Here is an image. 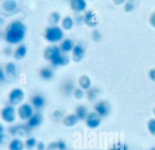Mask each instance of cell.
Here are the masks:
<instances>
[{
  "label": "cell",
  "instance_id": "obj_1",
  "mask_svg": "<svg viewBox=\"0 0 155 150\" xmlns=\"http://www.w3.org/2000/svg\"><path fill=\"white\" fill-rule=\"evenodd\" d=\"M26 34V27L19 20L12 22L7 27L5 32V41L12 44H16L21 42Z\"/></svg>",
  "mask_w": 155,
  "mask_h": 150
},
{
  "label": "cell",
  "instance_id": "obj_2",
  "mask_svg": "<svg viewBox=\"0 0 155 150\" xmlns=\"http://www.w3.org/2000/svg\"><path fill=\"white\" fill-rule=\"evenodd\" d=\"M61 50L58 46L47 47L44 51V57L50 60L51 64L54 66H65L69 63V58L67 56L61 54Z\"/></svg>",
  "mask_w": 155,
  "mask_h": 150
},
{
  "label": "cell",
  "instance_id": "obj_3",
  "mask_svg": "<svg viewBox=\"0 0 155 150\" xmlns=\"http://www.w3.org/2000/svg\"><path fill=\"white\" fill-rule=\"evenodd\" d=\"M63 30L58 26L48 27L45 32V38L50 42H57L64 38Z\"/></svg>",
  "mask_w": 155,
  "mask_h": 150
},
{
  "label": "cell",
  "instance_id": "obj_4",
  "mask_svg": "<svg viewBox=\"0 0 155 150\" xmlns=\"http://www.w3.org/2000/svg\"><path fill=\"white\" fill-rule=\"evenodd\" d=\"M102 122V117L96 111L89 112L86 119L87 126L90 129H95L99 127Z\"/></svg>",
  "mask_w": 155,
  "mask_h": 150
},
{
  "label": "cell",
  "instance_id": "obj_5",
  "mask_svg": "<svg viewBox=\"0 0 155 150\" xmlns=\"http://www.w3.org/2000/svg\"><path fill=\"white\" fill-rule=\"evenodd\" d=\"M1 117L2 119L7 123H11L16 120V111L12 105L5 106L1 111Z\"/></svg>",
  "mask_w": 155,
  "mask_h": 150
},
{
  "label": "cell",
  "instance_id": "obj_6",
  "mask_svg": "<svg viewBox=\"0 0 155 150\" xmlns=\"http://www.w3.org/2000/svg\"><path fill=\"white\" fill-rule=\"evenodd\" d=\"M18 114L21 120H28L34 114L33 107L28 103H24L19 107Z\"/></svg>",
  "mask_w": 155,
  "mask_h": 150
},
{
  "label": "cell",
  "instance_id": "obj_7",
  "mask_svg": "<svg viewBox=\"0 0 155 150\" xmlns=\"http://www.w3.org/2000/svg\"><path fill=\"white\" fill-rule=\"evenodd\" d=\"M24 98V93L21 88H16L12 90L8 96V100L12 105L19 104Z\"/></svg>",
  "mask_w": 155,
  "mask_h": 150
},
{
  "label": "cell",
  "instance_id": "obj_8",
  "mask_svg": "<svg viewBox=\"0 0 155 150\" xmlns=\"http://www.w3.org/2000/svg\"><path fill=\"white\" fill-rule=\"evenodd\" d=\"M95 111L102 117L107 116L110 112V106L105 101H101L95 105Z\"/></svg>",
  "mask_w": 155,
  "mask_h": 150
},
{
  "label": "cell",
  "instance_id": "obj_9",
  "mask_svg": "<svg viewBox=\"0 0 155 150\" xmlns=\"http://www.w3.org/2000/svg\"><path fill=\"white\" fill-rule=\"evenodd\" d=\"M42 117L40 114L39 113L34 114L29 119V120H27V123L26 125L30 129L39 126L42 123Z\"/></svg>",
  "mask_w": 155,
  "mask_h": 150
},
{
  "label": "cell",
  "instance_id": "obj_10",
  "mask_svg": "<svg viewBox=\"0 0 155 150\" xmlns=\"http://www.w3.org/2000/svg\"><path fill=\"white\" fill-rule=\"evenodd\" d=\"M84 22L89 27H94L97 24V17L92 11H88L84 16Z\"/></svg>",
  "mask_w": 155,
  "mask_h": 150
},
{
  "label": "cell",
  "instance_id": "obj_11",
  "mask_svg": "<svg viewBox=\"0 0 155 150\" xmlns=\"http://www.w3.org/2000/svg\"><path fill=\"white\" fill-rule=\"evenodd\" d=\"M84 49L81 45H76L73 49V59L74 62H80L84 56Z\"/></svg>",
  "mask_w": 155,
  "mask_h": 150
},
{
  "label": "cell",
  "instance_id": "obj_12",
  "mask_svg": "<svg viewBox=\"0 0 155 150\" xmlns=\"http://www.w3.org/2000/svg\"><path fill=\"white\" fill-rule=\"evenodd\" d=\"M70 6L71 9L74 11L81 12L86 9L87 3L84 0H73L70 2Z\"/></svg>",
  "mask_w": 155,
  "mask_h": 150
},
{
  "label": "cell",
  "instance_id": "obj_13",
  "mask_svg": "<svg viewBox=\"0 0 155 150\" xmlns=\"http://www.w3.org/2000/svg\"><path fill=\"white\" fill-rule=\"evenodd\" d=\"M25 145L19 139L15 138L10 141L8 144V150H24Z\"/></svg>",
  "mask_w": 155,
  "mask_h": 150
},
{
  "label": "cell",
  "instance_id": "obj_14",
  "mask_svg": "<svg viewBox=\"0 0 155 150\" xmlns=\"http://www.w3.org/2000/svg\"><path fill=\"white\" fill-rule=\"evenodd\" d=\"M45 103V98L41 94L35 95L31 99L32 105L36 109H41L44 106Z\"/></svg>",
  "mask_w": 155,
  "mask_h": 150
},
{
  "label": "cell",
  "instance_id": "obj_15",
  "mask_svg": "<svg viewBox=\"0 0 155 150\" xmlns=\"http://www.w3.org/2000/svg\"><path fill=\"white\" fill-rule=\"evenodd\" d=\"M79 121V119L76 114H71L64 118L63 123L65 126L70 127L76 125Z\"/></svg>",
  "mask_w": 155,
  "mask_h": 150
},
{
  "label": "cell",
  "instance_id": "obj_16",
  "mask_svg": "<svg viewBox=\"0 0 155 150\" xmlns=\"http://www.w3.org/2000/svg\"><path fill=\"white\" fill-rule=\"evenodd\" d=\"M74 44L71 39H65L61 44L60 49L62 52H68L73 49Z\"/></svg>",
  "mask_w": 155,
  "mask_h": 150
},
{
  "label": "cell",
  "instance_id": "obj_17",
  "mask_svg": "<svg viewBox=\"0 0 155 150\" xmlns=\"http://www.w3.org/2000/svg\"><path fill=\"white\" fill-rule=\"evenodd\" d=\"M76 115L79 118V120H85L88 113L87 108L84 105H80L76 109Z\"/></svg>",
  "mask_w": 155,
  "mask_h": 150
},
{
  "label": "cell",
  "instance_id": "obj_18",
  "mask_svg": "<svg viewBox=\"0 0 155 150\" xmlns=\"http://www.w3.org/2000/svg\"><path fill=\"white\" fill-rule=\"evenodd\" d=\"M27 48L25 45H21L19 46L15 51L14 57L17 60H21L23 59L27 54Z\"/></svg>",
  "mask_w": 155,
  "mask_h": 150
},
{
  "label": "cell",
  "instance_id": "obj_19",
  "mask_svg": "<svg viewBox=\"0 0 155 150\" xmlns=\"http://www.w3.org/2000/svg\"><path fill=\"white\" fill-rule=\"evenodd\" d=\"M63 92L66 95H69L74 91V83L71 80H68L63 84L62 86Z\"/></svg>",
  "mask_w": 155,
  "mask_h": 150
},
{
  "label": "cell",
  "instance_id": "obj_20",
  "mask_svg": "<svg viewBox=\"0 0 155 150\" xmlns=\"http://www.w3.org/2000/svg\"><path fill=\"white\" fill-rule=\"evenodd\" d=\"M5 71L7 75L10 76H15L17 71L16 64L12 62L7 63V65H5Z\"/></svg>",
  "mask_w": 155,
  "mask_h": 150
},
{
  "label": "cell",
  "instance_id": "obj_21",
  "mask_svg": "<svg viewBox=\"0 0 155 150\" xmlns=\"http://www.w3.org/2000/svg\"><path fill=\"white\" fill-rule=\"evenodd\" d=\"M79 85L84 90H88L91 85V80L90 78L87 76H82L79 79Z\"/></svg>",
  "mask_w": 155,
  "mask_h": 150
},
{
  "label": "cell",
  "instance_id": "obj_22",
  "mask_svg": "<svg viewBox=\"0 0 155 150\" xmlns=\"http://www.w3.org/2000/svg\"><path fill=\"white\" fill-rule=\"evenodd\" d=\"M73 20L70 16L65 17L62 22V26L64 29L66 30H69L71 29L73 27Z\"/></svg>",
  "mask_w": 155,
  "mask_h": 150
},
{
  "label": "cell",
  "instance_id": "obj_23",
  "mask_svg": "<svg viewBox=\"0 0 155 150\" xmlns=\"http://www.w3.org/2000/svg\"><path fill=\"white\" fill-rule=\"evenodd\" d=\"M40 76L44 80H49L53 77V73L51 69L44 68L40 71Z\"/></svg>",
  "mask_w": 155,
  "mask_h": 150
},
{
  "label": "cell",
  "instance_id": "obj_24",
  "mask_svg": "<svg viewBox=\"0 0 155 150\" xmlns=\"http://www.w3.org/2000/svg\"><path fill=\"white\" fill-rule=\"evenodd\" d=\"M61 15L59 12H53L49 17V22L51 25L54 26V25H56L58 23H59Z\"/></svg>",
  "mask_w": 155,
  "mask_h": 150
},
{
  "label": "cell",
  "instance_id": "obj_25",
  "mask_svg": "<svg viewBox=\"0 0 155 150\" xmlns=\"http://www.w3.org/2000/svg\"><path fill=\"white\" fill-rule=\"evenodd\" d=\"M17 4L15 1H7L3 4L4 8L7 11H12L16 8Z\"/></svg>",
  "mask_w": 155,
  "mask_h": 150
},
{
  "label": "cell",
  "instance_id": "obj_26",
  "mask_svg": "<svg viewBox=\"0 0 155 150\" xmlns=\"http://www.w3.org/2000/svg\"><path fill=\"white\" fill-rule=\"evenodd\" d=\"M99 93V90L96 88H91L88 90L87 91V97L89 100L94 101L98 96Z\"/></svg>",
  "mask_w": 155,
  "mask_h": 150
},
{
  "label": "cell",
  "instance_id": "obj_27",
  "mask_svg": "<svg viewBox=\"0 0 155 150\" xmlns=\"http://www.w3.org/2000/svg\"><path fill=\"white\" fill-rule=\"evenodd\" d=\"M147 129L151 135L155 137V118H151L148 121Z\"/></svg>",
  "mask_w": 155,
  "mask_h": 150
},
{
  "label": "cell",
  "instance_id": "obj_28",
  "mask_svg": "<svg viewBox=\"0 0 155 150\" xmlns=\"http://www.w3.org/2000/svg\"><path fill=\"white\" fill-rule=\"evenodd\" d=\"M37 143H37L36 139L33 137H31L26 140L25 142V146L27 149H31L34 148L35 146H36Z\"/></svg>",
  "mask_w": 155,
  "mask_h": 150
},
{
  "label": "cell",
  "instance_id": "obj_29",
  "mask_svg": "<svg viewBox=\"0 0 155 150\" xmlns=\"http://www.w3.org/2000/svg\"><path fill=\"white\" fill-rule=\"evenodd\" d=\"M109 150H128V148L125 143L118 142L114 143Z\"/></svg>",
  "mask_w": 155,
  "mask_h": 150
},
{
  "label": "cell",
  "instance_id": "obj_30",
  "mask_svg": "<svg viewBox=\"0 0 155 150\" xmlns=\"http://www.w3.org/2000/svg\"><path fill=\"white\" fill-rule=\"evenodd\" d=\"M134 7H135V4L134 1H129L125 3L124 5V10L125 11L129 13L132 11L134 10Z\"/></svg>",
  "mask_w": 155,
  "mask_h": 150
},
{
  "label": "cell",
  "instance_id": "obj_31",
  "mask_svg": "<svg viewBox=\"0 0 155 150\" xmlns=\"http://www.w3.org/2000/svg\"><path fill=\"white\" fill-rule=\"evenodd\" d=\"M74 96L76 99L80 100L84 97V92L81 88H77L74 91Z\"/></svg>",
  "mask_w": 155,
  "mask_h": 150
},
{
  "label": "cell",
  "instance_id": "obj_32",
  "mask_svg": "<svg viewBox=\"0 0 155 150\" xmlns=\"http://www.w3.org/2000/svg\"><path fill=\"white\" fill-rule=\"evenodd\" d=\"M92 37L94 41L98 42L101 39V35L98 30H94L92 33Z\"/></svg>",
  "mask_w": 155,
  "mask_h": 150
},
{
  "label": "cell",
  "instance_id": "obj_33",
  "mask_svg": "<svg viewBox=\"0 0 155 150\" xmlns=\"http://www.w3.org/2000/svg\"><path fill=\"white\" fill-rule=\"evenodd\" d=\"M58 150H66L67 145L63 140H59L57 142Z\"/></svg>",
  "mask_w": 155,
  "mask_h": 150
},
{
  "label": "cell",
  "instance_id": "obj_34",
  "mask_svg": "<svg viewBox=\"0 0 155 150\" xmlns=\"http://www.w3.org/2000/svg\"><path fill=\"white\" fill-rule=\"evenodd\" d=\"M58 144L57 142H52L50 143L46 147V150H57Z\"/></svg>",
  "mask_w": 155,
  "mask_h": 150
},
{
  "label": "cell",
  "instance_id": "obj_35",
  "mask_svg": "<svg viewBox=\"0 0 155 150\" xmlns=\"http://www.w3.org/2000/svg\"><path fill=\"white\" fill-rule=\"evenodd\" d=\"M53 116L55 120H59L63 117V113L59 110H56L53 113Z\"/></svg>",
  "mask_w": 155,
  "mask_h": 150
},
{
  "label": "cell",
  "instance_id": "obj_36",
  "mask_svg": "<svg viewBox=\"0 0 155 150\" xmlns=\"http://www.w3.org/2000/svg\"><path fill=\"white\" fill-rule=\"evenodd\" d=\"M148 77L151 81L155 82V68H152L149 71Z\"/></svg>",
  "mask_w": 155,
  "mask_h": 150
},
{
  "label": "cell",
  "instance_id": "obj_37",
  "mask_svg": "<svg viewBox=\"0 0 155 150\" xmlns=\"http://www.w3.org/2000/svg\"><path fill=\"white\" fill-rule=\"evenodd\" d=\"M149 22L151 27L155 28V11L151 13L150 15V19H149Z\"/></svg>",
  "mask_w": 155,
  "mask_h": 150
},
{
  "label": "cell",
  "instance_id": "obj_38",
  "mask_svg": "<svg viewBox=\"0 0 155 150\" xmlns=\"http://www.w3.org/2000/svg\"><path fill=\"white\" fill-rule=\"evenodd\" d=\"M46 146L43 142H39L36 145L37 150H46Z\"/></svg>",
  "mask_w": 155,
  "mask_h": 150
},
{
  "label": "cell",
  "instance_id": "obj_39",
  "mask_svg": "<svg viewBox=\"0 0 155 150\" xmlns=\"http://www.w3.org/2000/svg\"><path fill=\"white\" fill-rule=\"evenodd\" d=\"M4 79H5V76H4V71L2 69H1V70H0V80L3 81Z\"/></svg>",
  "mask_w": 155,
  "mask_h": 150
},
{
  "label": "cell",
  "instance_id": "obj_40",
  "mask_svg": "<svg viewBox=\"0 0 155 150\" xmlns=\"http://www.w3.org/2000/svg\"><path fill=\"white\" fill-rule=\"evenodd\" d=\"M83 21H84V17H82V16H79V17H78V18L76 19L77 23H78V22H82Z\"/></svg>",
  "mask_w": 155,
  "mask_h": 150
},
{
  "label": "cell",
  "instance_id": "obj_41",
  "mask_svg": "<svg viewBox=\"0 0 155 150\" xmlns=\"http://www.w3.org/2000/svg\"><path fill=\"white\" fill-rule=\"evenodd\" d=\"M153 113L154 116H155V106L154 107V108H153Z\"/></svg>",
  "mask_w": 155,
  "mask_h": 150
},
{
  "label": "cell",
  "instance_id": "obj_42",
  "mask_svg": "<svg viewBox=\"0 0 155 150\" xmlns=\"http://www.w3.org/2000/svg\"><path fill=\"white\" fill-rule=\"evenodd\" d=\"M150 150H155V147H152V148L150 149Z\"/></svg>",
  "mask_w": 155,
  "mask_h": 150
}]
</instances>
